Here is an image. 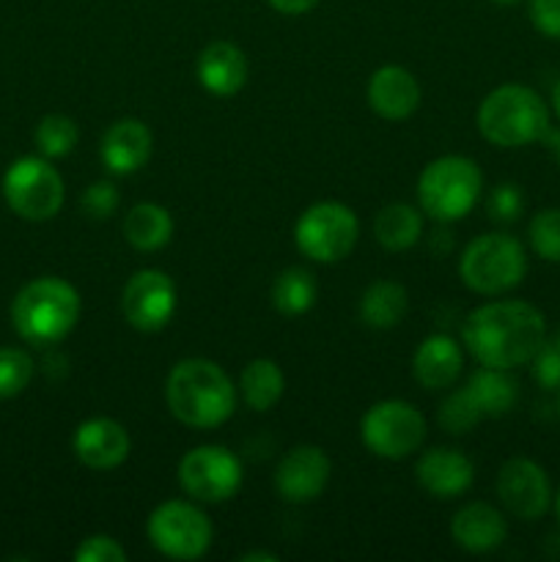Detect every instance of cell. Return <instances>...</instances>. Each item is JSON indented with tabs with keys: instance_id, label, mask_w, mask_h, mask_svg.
<instances>
[{
	"instance_id": "1",
	"label": "cell",
	"mask_w": 560,
	"mask_h": 562,
	"mask_svg": "<svg viewBox=\"0 0 560 562\" xmlns=\"http://www.w3.org/2000/svg\"><path fill=\"white\" fill-rule=\"evenodd\" d=\"M461 344L481 366L514 371L547 344V318L525 300L486 302L464 318Z\"/></svg>"
},
{
	"instance_id": "2",
	"label": "cell",
	"mask_w": 560,
	"mask_h": 562,
	"mask_svg": "<svg viewBox=\"0 0 560 562\" xmlns=\"http://www.w3.org/2000/svg\"><path fill=\"white\" fill-rule=\"evenodd\" d=\"M165 404L181 426L209 431L234 415L236 384L214 360L187 357L176 362L165 379Z\"/></svg>"
},
{
	"instance_id": "3",
	"label": "cell",
	"mask_w": 560,
	"mask_h": 562,
	"mask_svg": "<svg viewBox=\"0 0 560 562\" xmlns=\"http://www.w3.org/2000/svg\"><path fill=\"white\" fill-rule=\"evenodd\" d=\"M82 302L75 285L64 278H36L16 291L11 302V324L16 335L33 346L60 344L80 322Z\"/></svg>"
},
{
	"instance_id": "4",
	"label": "cell",
	"mask_w": 560,
	"mask_h": 562,
	"mask_svg": "<svg viewBox=\"0 0 560 562\" xmlns=\"http://www.w3.org/2000/svg\"><path fill=\"white\" fill-rule=\"evenodd\" d=\"M483 140L497 148H522L538 143L549 124V108L541 93L519 82H505L489 91L475 113Z\"/></svg>"
},
{
	"instance_id": "5",
	"label": "cell",
	"mask_w": 560,
	"mask_h": 562,
	"mask_svg": "<svg viewBox=\"0 0 560 562\" xmlns=\"http://www.w3.org/2000/svg\"><path fill=\"white\" fill-rule=\"evenodd\" d=\"M483 192V173L475 159L464 154H445L432 159L417 179L421 212L437 223H456L475 209Z\"/></svg>"
},
{
	"instance_id": "6",
	"label": "cell",
	"mask_w": 560,
	"mask_h": 562,
	"mask_svg": "<svg viewBox=\"0 0 560 562\" xmlns=\"http://www.w3.org/2000/svg\"><path fill=\"white\" fill-rule=\"evenodd\" d=\"M459 274L461 283L475 294L500 296L525 280L527 252L516 236L489 231L461 250Z\"/></svg>"
},
{
	"instance_id": "7",
	"label": "cell",
	"mask_w": 560,
	"mask_h": 562,
	"mask_svg": "<svg viewBox=\"0 0 560 562\" xmlns=\"http://www.w3.org/2000/svg\"><path fill=\"white\" fill-rule=\"evenodd\" d=\"M428 423L415 404L388 398L373 404L360 420V439L368 453L384 461H404L426 442Z\"/></svg>"
},
{
	"instance_id": "8",
	"label": "cell",
	"mask_w": 560,
	"mask_h": 562,
	"mask_svg": "<svg viewBox=\"0 0 560 562\" xmlns=\"http://www.w3.org/2000/svg\"><path fill=\"white\" fill-rule=\"evenodd\" d=\"M360 236L355 209L340 201H318L300 214L294 225V245L316 263H338L349 258Z\"/></svg>"
},
{
	"instance_id": "9",
	"label": "cell",
	"mask_w": 560,
	"mask_h": 562,
	"mask_svg": "<svg viewBox=\"0 0 560 562\" xmlns=\"http://www.w3.org/2000/svg\"><path fill=\"white\" fill-rule=\"evenodd\" d=\"M3 198L16 217L44 223V220H53L64 206V176L53 168L47 157H20L5 170Z\"/></svg>"
},
{
	"instance_id": "10",
	"label": "cell",
	"mask_w": 560,
	"mask_h": 562,
	"mask_svg": "<svg viewBox=\"0 0 560 562\" xmlns=\"http://www.w3.org/2000/svg\"><path fill=\"white\" fill-rule=\"evenodd\" d=\"M146 536L163 558L198 560L212 547L214 527L195 499H168L152 510Z\"/></svg>"
},
{
	"instance_id": "11",
	"label": "cell",
	"mask_w": 560,
	"mask_h": 562,
	"mask_svg": "<svg viewBox=\"0 0 560 562\" xmlns=\"http://www.w3.org/2000/svg\"><path fill=\"white\" fill-rule=\"evenodd\" d=\"M242 461L223 445H198L179 461V486L190 499L203 505L228 503L239 494Z\"/></svg>"
},
{
	"instance_id": "12",
	"label": "cell",
	"mask_w": 560,
	"mask_h": 562,
	"mask_svg": "<svg viewBox=\"0 0 560 562\" xmlns=\"http://www.w3.org/2000/svg\"><path fill=\"white\" fill-rule=\"evenodd\" d=\"M179 291L163 269H141L126 280L121 291V313L137 333H159L173 318Z\"/></svg>"
},
{
	"instance_id": "13",
	"label": "cell",
	"mask_w": 560,
	"mask_h": 562,
	"mask_svg": "<svg viewBox=\"0 0 560 562\" xmlns=\"http://www.w3.org/2000/svg\"><path fill=\"white\" fill-rule=\"evenodd\" d=\"M494 488H497V499L505 514L522 521L541 519L555 503L547 470L538 461L525 459V456L508 459L500 467Z\"/></svg>"
},
{
	"instance_id": "14",
	"label": "cell",
	"mask_w": 560,
	"mask_h": 562,
	"mask_svg": "<svg viewBox=\"0 0 560 562\" xmlns=\"http://www.w3.org/2000/svg\"><path fill=\"white\" fill-rule=\"evenodd\" d=\"M329 475H333V464H329V456L318 445H296L278 461L275 492L285 503L307 505L322 497Z\"/></svg>"
},
{
	"instance_id": "15",
	"label": "cell",
	"mask_w": 560,
	"mask_h": 562,
	"mask_svg": "<svg viewBox=\"0 0 560 562\" xmlns=\"http://www.w3.org/2000/svg\"><path fill=\"white\" fill-rule=\"evenodd\" d=\"M71 450L82 467L93 472H108L130 459L132 437L113 417H91L77 426Z\"/></svg>"
},
{
	"instance_id": "16",
	"label": "cell",
	"mask_w": 560,
	"mask_h": 562,
	"mask_svg": "<svg viewBox=\"0 0 560 562\" xmlns=\"http://www.w3.org/2000/svg\"><path fill=\"white\" fill-rule=\"evenodd\" d=\"M368 108L384 121H406L421 108V82L410 69L399 64L379 66L366 88Z\"/></svg>"
},
{
	"instance_id": "17",
	"label": "cell",
	"mask_w": 560,
	"mask_h": 562,
	"mask_svg": "<svg viewBox=\"0 0 560 562\" xmlns=\"http://www.w3.org/2000/svg\"><path fill=\"white\" fill-rule=\"evenodd\" d=\"M415 477L426 494L437 499H456L475 481V467L461 450L432 448L417 459Z\"/></svg>"
},
{
	"instance_id": "18",
	"label": "cell",
	"mask_w": 560,
	"mask_h": 562,
	"mask_svg": "<svg viewBox=\"0 0 560 562\" xmlns=\"http://www.w3.org/2000/svg\"><path fill=\"white\" fill-rule=\"evenodd\" d=\"M154 135L141 119H119L108 126L99 143L104 168L115 176H132L152 159Z\"/></svg>"
},
{
	"instance_id": "19",
	"label": "cell",
	"mask_w": 560,
	"mask_h": 562,
	"mask_svg": "<svg viewBox=\"0 0 560 562\" xmlns=\"http://www.w3.org/2000/svg\"><path fill=\"white\" fill-rule=\"evenodd\" d=\"M450 538L470 554H489L508 538V519L489 503H467L450 519Z\"/></svg>"
},
{
	"instance_id": "20",
	"label": "cell",
	"mask_w": 560,
	"mask_h": 562,
	"mask_svg": "<svg viewBox=\"0 0 560 562\" xmlns=\"http://www.w3.org/2000/svg\"><path fill=\"white\" fill-rule=\"evenodd\" d=\"M195 75L198 82L206 88L212 97H234L245 88L250 66H247V55L234 42H209L201 49L195 60Z\"/></svg>"
},
{
	"instance_id": "21",
	"label": "cell",
	"mask_w": 560,
	"mask_h": 562,
	"mask_svg": "<svg viewBox=\"0 0 560 562\" xmlns=\"http://www.w3.org/2000/svg\"><path fill=\"white\" fill-rule=\"evenodd\" d=\"M461 368H464L461 344L445 333L423 338L412 355V376L423 390H448L461 376Z\"/></svg>"
},
{
	"instance_id": "22",
	"label": "cell",
	"mask_w": 560,
	"mask_h": 562,
	"mask_svg": "<svg viewBox=\"0 0 560 562\" xmlns=\"http://www.w3.org/2000/svg\"><path fill=\"white\" fill-rule=\"evenodd\" d=\"M464 390L472 404H475V409L481 412L483 420L508 415L516 401H519V387H516L511 371H503V368L481 366L467 379Z\"/></svg>"
},
{
	"instance_id": "23",
	"label": "cell",
	"mask_w": 560,
	"mask_h": 562,
	"mask_svg": "<svg viewBox=\"0 0 560 562\" xmlns=\"http://www.w3.org/2000/svg\"><path fill=\"white\" fill-rule=\"evenodd\" d=\"M373 236L388 252H406L421 241L423 214L412 203H388L373 217Z\"/></svg>"
},
{
	"instance_id": "24",
	"label": "cell",
	"mask_w": 560,
	"mask_h": 562,
	"mask_svg": "<svg viewBox=\"0 0 560 562\" xmlns=\"http://www.w3.org/2000/svg\"><path fill=\"white\" fill-rule=\"evenodd\" d=\"M124 239L141 252L163 250L173 239V217L159 203H135L124 217Z\"/></svg>"
},
{
	"instance_id": "25",
	"label": "cell",
	"mask_w": 560,
	"mask_h": 562,
	"mask_svg": "<svg viewBox=\"0 0 560 562\" xmlns=\"http://www.w3.org/2000/svg\"><path fill=\"white\" fill-rule=\"evenodd\" d=\"M410 311V294L395 280H377L360 296V322L371 329H393Z\"/></svg>"
},
{
	"instance_id": "26",
	"label": "cell",
	"mask_w": 560,
	"mask_h": 562,
	"mask_svg": "<svg viewBox=\"0 0 560 562\" xmlns=\"http://www.w3.org/2000/svg\"><path fill=\"white\" fill-rule=\"evenodd\" d=\"M239 393L253 412H269L285 393V376L269 357H256L239 373Z\"/></svg>"
},
{
	"instance_id": "27",
	"label": "cell",
	"mask_w": 560,
	"mask_h": 562,
	"mask_svg": "<svg viewBox=\"0 0 560 562\" xmlns=\"http://www.w3.org/2000/svg\"><path fill=\"white\" fill-rule=\"evenodd\" d=\"M318 296V283L316 274L311 269L302 267H289L272 280V291H269V300L272 307L283 316H302V313L311 311L316 305Z\"/></svg>"
},
{
	"instance_id": "28",
	"label": "cell",
	"mask_w": 560,
	"mask_h": 562,
	"mask_svg": "<svg viewBox=\"0 0 560 562\" xmlns=\"http://www.w3.org/2000/svg\"><path fill=\"white\" fill-rule=\"evenodd\" d=\"M33 137H36V148L42 151V157L60 159L75 151L77 140H80V130H77L75 119H69V115L49 113L38 121Z\"/></svg>"
},
{
	"instance_id": "29",
	"label": "cell",
	"mask_w": 560,
	"mask_h": 562,
	"mask_svg": "<svg viewBox=\"0 0 560 562\" xmlns=\"http://www.w3.org/2000/svg\"><path fill=\"white\" fill-rule=\"evenodd\" d=\"M527 241L541 261L560 263V209H541L527 225Z\"/></svg>"
},
{
	"instance_id": "30",
	"label": "cell",
	"mask_w": 560,
	"mask_h": 562,
	"mask_svg": "<svg viewBox=\"0 0 560 562\" xmlns=\"http://www.w3.org/2000/svg\"><path fill=\"white\" fill-rule=\"evenodd\" d=\"M33 360L27 351L0 346V401L14 398L31 384Z\"/></svg>"
},
{
	"instance_id": "31",
	"label": "cell",
	"mask_w": 560,
	"mask_h": 562,
	"mask_svg": "<svg viewBox=\"0 0 560 562\" xmlns=\"http://www.w3.org/2000/svg\"><path fill=\"white\" fill-rule=\"evenodd\" d=\"M437 420H439V426H443L445 434L461 437V434H470L472 428L483 420V417H481V412L475 409V404L470 401L467 390L459 387L443 401Z\"/></svg>"
},
{
	"instance_id": "32",
	"label": "cell",
	"mask_w": 560,
	"mask_h": 562,
	"mask_svg": "<svg viewBox=\"0 0 560 562\" xmlns=\"http://www.w3.org/2000/svg\"><path fill=\"white\" fill-rule=\"evenodd\" d=\"M486 212L494 223H514V220L522 217L525 212V192L522 187L511 184H497L486 198Z\"/></svg>"
},
{
	"instance_id": "33",
	"label": "cell",
	"mask_w": 560,
	"mask_h": 562,
	"mask_svg": "<svg viewBox=\"0 0 560 562\" xmlns=\"http://www.w3.org/2000/svg\"><path fill=\"white\" fill-rule=\"evenodd\" d=\"M121 195H119V187L108 179H99L93 184L86 187L80 198V209L88 214L91 220H108L113 217L115 209H119Z\"/></svg>"
},
{
	"instance_id": "34",
	"label": "cell",
	"mask_w": 560,
	"mask_h": 562,
	"mask_svg": "<svg viewBox=\"0 0 560 562\" xmlns=\"http://www.w3.org/2000/svg\"><path fill=\"white\" fill-rule=\"evenodd\" d=\"M75 560L77 562H126V549L121 547L113 536L97 532V536H88L77 543Z\"/></svg>"
},
{
	"instance_id": "35",
	"label": "cell",
	"mask_w": 560,
	"mask_h": 562,
	"mask_svg": "<svg viewBox=\"0 0 560 562\" xmlns=\"http://www.w3.org/2000/svg\"><path fill=\"white\" fill-rule=\"evenodd\" d=\"M533 366V379L538 382L541 390H558L560 387V351L552 344H544L538 349V355L530 360Z\"/></svg>"
},
{
	"instance_id": "36",
	"label": "cell",
	"mask_w": 560,
	"mask_h": 562,
	"mask_svg": "<svg viewBox=\"0 0 560 562\" xmlns=\"http://www.w3.org/2000/svg\"><path fill=\"white\" fill-rule=\"evenodd\" d=\"M533 27L547 38H560V0H527Z\"/></svg>"
},
{
	"instance_id": "37",
	"label": "cell",
	"mask_w": 560,
	"mask_h": 562,
	"mask_svg": "<svg viewBox=\"0 0 560 562\" xmlns=\"http://www.w3.org/2000/svg\"><path fill=\"white\" fill-rule=\"evenodd\" d=\"M267 3L272 5L275 11H280V14L300 16V14H307V11L316 9L318 0H267Z\"/></svg>"
},
{
	"instance_id": "38",
	"label": "cell",
	"mask_w": 560,
	"mask_h": 562,
	"mask_svg": "<svg viewBox=\"0 0 560 562\" xmlns=\"http://www.w3.org/2000/svg\"><path fill=\"white\" fill-rule=\"evenodd\" d=\"M541 140H544V146L549 148V154H552L555 162L560 165V130H552V126H549L547 135H544Z\"/></svg>"
},
{
	"instance_id": "39",
	"label": "cell",
	"mask_w": 560,
	"mask_h": 562,
	"mask_svg": "<svg viewBox=\"0 0 560 562\" xmlns=\"http://www.w3.org/2000/svg\"><path fill=\"white\" fill-rule=\"evenodd\" d=\"M242 562H278V554H272V552H247V554H242L239 558Z\"/></svg>"
},
{
	"instance_id": "40",
	"label": "cell",
	"mask_w": 560,
	"mask_h": 562,
	"mask_svg": "<svg viewBox=\"0 0 560 562\" xmlns=\"http://www.w3.org/2000/svg\"><path fill=\"white\" fill-rule=\"evenodd\" d=\"M552 108H555V113H558V119H560V80H558V86H555V91H552Z\"/></svg>"
},
{
	"instance_id": "41",
	"label": "cell",
	"mask_w": 560,
	"mask_h": 562,
	"mask_svg": "<svg viewBox=\"0 0 560 562\" xmlns=\"http://www.w3.org/2000/svg\"><path fill=\"white\" fill-rule=\"evenodd\" d=\"M555 514H558V521H560V488L558 494H555Z\"/></svg>"
},
{
	"instance_id": "42",
	"label": "cell",
	"mask_w": 560,
	"mask_h": 562,
	"mask_svg": "<svg viewBox=\"0 0 560 562\" xmlns=\"http://www.w3.org/2000/svg\"><path fill=\"white\" fill-rule=\"evenodd\" d=\"M492 3H497V5H516V3H519V0H492Z\"/></svg>"
},
{
	"instance_id": "43",
	"label": "cell",
	"mask_w": 560,
	"mask_h": 562,
	"mask_svg": "<svg viewBox=\"0 0 560 562\" xmlns=\"http://www.w3.org/2000/svg\"><path fill=\"white\" fill-rule=\"evenodd\" d=\"M555 409H558V417H560V387L555 390Z\"/></svg>"
},
{
	"instance_id": "44",
	"label": "cell",
	"mask_w": 560,
	"mask_h": 562,
	"mask_svg": "<svg viewBox=\"0 0 560 562\" xmlns=\"http://www.w3.org/2000/svg\"><path fill=\"white\" fill-rule=\"evenodd\" d=\"M549 344H552V346H555V349H558V351H560V329H558V335H555V338H552V340H549Z\"/></svg>"
}]
</instances>
